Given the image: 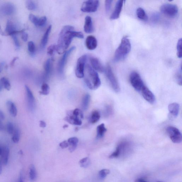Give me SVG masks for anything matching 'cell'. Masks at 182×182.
Listing matches in <instances>:
<instances>
[{
  "label": "cell",
  "mask_w": 182,
  "mask_h": 182,
  "mask_svg": "<svg viewBox=\"0 0 182 182\" xmlns=\"http://www.w3.org/2000/svg\"><path fill=\"white\" fill-rule=\"evenodd\" d=\"M52 27V26L51 25H50L48 27L42 37V40H41V48H45L46 45L48 42L49 36L50 32H51Z\"/></svg>",
  "instance_id": "cb8c5ba5"
},
{
  "label": "cell",
  "mask_w": 182,
  "mask_h": 182,
  "mask_svg": "<svg viewBox=\"0 0 182 182\" xmlns=\"http://www.w3.org/2000/svg\"><path fill=\"white\" fill-rule=\"evenodd\" d=\"M168 109L170 114L174 117L178 116L179 111V105L177 103H173L169 105Z\"/></svg>",
  "instance_id": "ffe728a7"
},
{
  "label": "cell",
  "mask_w": 182,
  "mask_h": 182,
  "mask_svg": "<svg viewBox=\"0 0 182 182\" xmlns=\"http://www.w3.org/2000/svg\"><path fill=\"white\" fill-rule=\"evenodd\" d=\"M59 145L60 147L62 149L67 148L69 147L68 143L66 140H64V141L60 143Z\"/></svg>",
  "instance_id": "7dc6e473"
},
{
  "label": "cell",
  "mask_w": 182,
  "mask_h": 182,
  "mask_svg": "<svg viewBox=\"0 0 182 182\" xmlns=\"http://www.w3.org/2000/svg\"><path fill=\"white\" fill-rule=\"evenodd\" d=\"M110 170L107 169H103L100 170L99 172V176L100 178L103 179L107 177V175L110 174Z\"/></svg>",
  "instance_id": "ab89813d"
},
{
  "label": "cell",
  "mask_w": 182,
  "mask_h": 182,
  "mask_svg": "<svg viewBox=\"0 0 182 182\" xmlns=\"http://www.w3.org/2000/svg\"><path fill=\"white\" fill-rule=\"evenodd\" d=\"M3 11L4 14L7 15H11L15 12V6L11 3H7L3 6Z\"/></svg>",
  "instance_id": "d6986e66"
},
{
  "label": "cell",
  "mask_w": 182,
  "mask_h": 182,
  "mask_svg": "<svg viewBox=\"0 0 182 182\" xmlns=\"http://www.w3.org/2000/svg\"><path fill=\"white\" fill-rule=\"evenodd\" d=\"M37 174L36 169L34 164H31L30 167L29 178L31 182L35 181L36 179Z\"/></svg>",
  "instance_id": "83f0119b"
},
{
  "label": "cell",
  "mask_w": 182,
  "mask_h": 182,
  "mask_svg": "<svg viewBox=\"0 0 182 182\" xmlns=\"http://www.w3.org/2000/svg\"><path fill=\"white\" fill-rule=\"evenodd\" d=\"M131 50V44L129 39L127 36L124 37L121 43L116 50L114 60L116 62L122 61L127 56Z\"/></svg>",
  "instance_id": "3957f363"
},
{
  "label": "cell",
  "mask_w": 182,
  "mask_h": 182,
  "mask_svg": "<svg viewBox=\"0 0 182 182\" xmlns=\"http://www.w3.org/2000/svg\"><path fill=\"white\" fill-rule=\"evenodd\" d=\"M21 33H22L21 38H22L23 40L24 41V42H26L28 40V34L27 33L24 32V31Z\"/></svg>",
  "instance_id": "c3c4849f"
},
{
  "label": "cell",
  "mask_w": 182,
  "mask_h": 182,
  "mask_svg": "<svg viewBox=\"0 0 182 182\" xmlns=\"http://www.w3.org/2000/svg\"><path fill=\"white\" fill-rule=\"evenodd\" d=\"M85 45L88 50H93L95 49L97 46V40L93 36H89L86 40Z\"/></svg>",
  "instance_id": "2e32d148"
},
{
  "label": "cell",
  "mask_w": 182,
  "mask_h": 182,
  "mask_svg": "<svg viewBox=\"0 0 182 182\" xmlns=\"http://www.w3.org/2000/svg\"><path fill=\"white\" fill-rule=\"evenodd\" d=\"M2 65L1 64H0V73H1V67H2Z\"/></svg>",
  "instance_id": "6125c7cd"
},
{
  "label": "cell",
  "mask_w": 182,
  "mask_h": 182,
  "mask_svg": "<svg viewBox=\"0 0 182 182\" xmlns=\"http://www.w3.org/2000/svg\"><path fill=\"white\" fill-rule=\"evenodd\" d=\"M121 150V147H120V146L119 145L116 148L115 151L111 155H110L109 158H110L112 159L118 157V156H119Z\"/></svg>",
  "instance_id": "60d3db41"
},
{
  "label": "cell",
  "mask_w": 182,
  "mask_h": 182,
  "mask_svg": "<svg viewBox=\"0 0 182 182\" xmlns=\"http://www.w3.org/2000/svg\"><path fill=\"white\" fill-rule=\"evenodd\" d=\"M90 98H91V97L88 94L85 95L83 97L82 101V107L83 110H85L88 109L89 105Z\"/></svg>",
  "instance_id": "f546056e"
},
{
  "label": "cell",
  "mask_w": 182,
  "mask_h": 182,
  "mask_svg": "<svg viewBox=\"0 0 182 182\" xmlns=\"http://www.w3.org/2000/svg\"><path fill=\"white\" fill-rule=\"evenodd\" d=\"M145 99L150 104H154L156 102V97L154 94L146 86H145L140 91Z\"/></svg>",
  "instance_id": "7c38bea8"
},
{
  "label": "cell",
  "mask_w": 182,
  "mask_h": 182,
  "mask_svg": "<svg viewBox=\"0 0 182 182\" xmlns=\"http://www.w3.org/2000/svg\"><path fill=\"white\" fill-rule=\"evenodd\" d=\"M99 1H98L89 0L84 1L81 8V11L85 13H93L97 11Z\"/></svg>",
  "instance_id": "9c48e42d"
},
{
  "label": "cell",
  "mask_w": 182,
  "mask_h": 182,
  "mask_svg": "<svg viewBox=\"0 0 182 182\" xmlns=\"http://www.w3.org/2000/svg\"><path fill=\"white\" fill-rule=\"evenodd\" d=\"M86 70L87 74L84 78L86 84L90 89H97L101 84L98 73L89 64L86 66Z\"/></svg>",
  "instance_id": "7a4b0ae2"
},
{
  "label": "cell",
  "mask_w": 182,
  "mask_h": 182,
  "mask_svg": "<svg viewBox=\"0 0 182 182\" xmlns=\"http://www.w3.org/2000/svg\"><path fill=\"white\" fill-rule=\"evenodd\" d=\"M84 30L87 34H90L93 31V27L91 17L87 16L85 18V24L84 25Z\"/></svg>",
  "instance_id": "ac0fdd59"
},
{
  "label": "cell",
  "mask_w": 182,
  "mask_h": 182,
  "mask_svg": "<svg viewBox=\"0 0 182 182\" xmlns=\"http://www.w3.org/2000/svg\"><path fill=\"white\" fill-rule=\"evenodd\" d=\"M136 14L138 18L139 19L144 21H147L148 20V17L143 8H138Z\"/></svg>",
  "instance_id": "4316f807"
},
{
  "label": "cell",
  "mask_w": 182,
  "mask_h": 182,
  "mask_svg": "<svg viewBox=\"0 0 182 182\" xmlns=\"http://www.w3.org/2000/svg\"><path fill=\"white\" fill-rule=\"evenodd\" d=\"M0 84L7 91H9L11 90V86L9 81L5 77H3L0 80Z\"/></svg>",
  "instance_id": "4dcf8cb0"
},
{
  "label": "cell",
  "mask_w": 182,
  "mask_h": 182,
  "mask_svg": "<svg viewBox=\"0 0 182 182\" xmlns=\"http://www.w3.org/2000/svg\"><path fill=\"white\" fill-rule=\"evenodd\" d=\"M26 91L27 98H28V107L31 111H33L35 107V99L32 91L29 87L25 85Z\"/></svg>",
  "instance_id": "9a60e30c"
},
{
  "label": "cell",
  "mask_w": 182,
  "mask_h": 182,
  "mask_svg": "<svg viewBox=\"0 0 182 182\" xmlns=\"http://www.w3.org/2000/svg\"><path fill=\"white\" fill-rule=\"evenodd\" d=\"M87 58V56L84 54L79 58L77 61L75 73L78 78H83L84 76V67Z\"/></svg>",
  "instance_id": "30bf717a"
},
{
  "label": "cell",
  "mask_w": 182,
  "mask_h": 182,
  "mask_svg": "<svg viewBox=\"0 0 182 182\" xmlns=\"http://www.w3.org/2000/svg\"><path fill=\"white\" fill-rule=\"evenodd\" d=\"M67 142L69 144V150L72 152L76 148L79 142L78 139L76 137L70 138Z\"/></svg>",
  "instance_id": "7402d4cb"
},
{
  "label": "cell",
  "mask_w": 182,
  "mask_h": 182,
  "mask_svg": "<svg viewBox=\"0 0 182 182\" xmlns=\"http://www.w3.org/2000/svg\"><path fill=\"white\" fill-rule=\"evenodd\" d=\"M159 17V16L158 14H153L152 17V18L153 21H154V22H156V21H158Z\"/></svg>",
  "instance_id": "681fc988"
},
{
  "label": "cell",
  "mask_w": 182,
  "mask_h": 182,
  "mask_svg": "<svg viewBox=\"0 0 182 182\" xmlns=\"http://www.w3.org/2000/svg\"><path fill=\"white\" fill-rule=\"evenodd\" d=\"M56 52H57V46L52 45L49 46L47 48V54L49 55L52 56L55 54Z\"/></svg>",
  "instance_id": "74e56055"
},
{
  "label": "cell",
  "mask_w": 182,
  "mask_h": 182,
  "mask_svg": "<svg viewBox=\"0 0 182 182\" xmlns=\"http://www.w3.org/2000/svg\"><path fill=\"white\" fill-rule=\"evenodd\" d=\"M160 10L162 13L170 18L175 17L178 13V8L177 6L171 4H163L160 7Z\"/></svg>",
  "instance_id": "52a82bcc"
},
{
  "label": "cell",
  "mask_w": 182,
  "mask_h": 182,
  "mask_svg": "<svg viewBox=\"0 0 182 182\" xmlns=\"http://www.w3.org/2000/svg\"><path fill=\"white\" fill-rule=\"evenodd\" d=\"M20 138V132L19 130L16 129L15 130L13 133V135L12 138L13 141L15 143H18L19 141Z\"/></svg>",
  "instance_id": "8d00e7d4"
},
{
  "label": "cell",
  "mask_w": 182,
  "mask_h": 182,
  "mask_svg": "<svg viewBox=\"0 0 182 182\" xmlns=\"http://www.w3.org/2000/svg\"><path fill=\"white\" fill-rule=\"evenodd\" d=\"M50 59L47 60L44 64V68L45 69L46 77L48 78L51 74L52 69V63Z\"/></svg>",
  "instance_id": "d4e9b609"
},
{
  "label": "cell",
  "mask_w": 182,
  "mask_h": 182,
  "mask_svg": "<svg viewBox=\"0 0 182 182\" xmlns=\"http://www.w3.org/2000/svg\"><path fill=\"white\" fill-rule=\"evenodd\" d=\"M107 131L104 124H102L97 126V138H101L104 136Z\"/></svg>",
  "instance_id": "484cf974"
},
{
  "label": "cell",
  "mask_w": 182,
  "mask_h": 182,
  "mask_svg": "<svg viewBox=\"0 0 182 182\" xmlns=\"http://www.w3.org/2000/svg\"><path fill=\"white\" fill-rule=\"evenodd\" d=\"M2 152V148L0 146V156L1 155Z\"/></svg>",
  "instance_id": "680465c9"
},
{
  "label": "cell",
  "mask_w": 182,
  "mask_h": 182,
  "mask_svg": "<svg viewBox=\"0 0 182 182\" xmlns=\"http://www.w3.org/2000/svg\"><path fill=\"white\" fill-rule=\"evenodd\" d=\"M83 117L82 111L79 109H76L69 111L64 120L70 124L80 126L82 124V119Z\"/></svg>",
  "instance_id": "277c9868"
},
{
  "label": "cell",
  "mask_w": 182,
  "mask_h": 182,
  "mask_svg": "<svg viewBox=\"0 0 182 182\" xmlns=\"http://www.w3.org/2000/svg\"><path fill=\"white\" fill-rule=\"evenodd\" d=\"M104 71L113 89L116 93L119 92L120 90L119 85L109 64H107Z\"/></svg>",
  "instance_id": "5b68a950"
},
{
  "label": "cell",
  "mask_w": 182,
  "mask_h": 182,
  "mask_svg": "<svg viewBox=\"0 0 182 182\" xmlns=\"http://www.w3.org/2000/svg\"><path fill=\"white\" fill-rule=\"evenodd\" d=\"M11 36H12L13 39V40L15 46L17 48H19L20 47V43L17 36L15 35Z\"/></svg>",
  "instance_id": "bcb514c9"
},
{
  "label": "cell",
  "mask_w": 182,
  "mask_h": 182,
  "mask_svg": "<svg viewBox=\"0 0 182 182\" xmlns=\"http://www.w3.org/2000/svg\"><path fill=\"white\" fill-rule=\"evenodd\" d=\"M68 127V125H67V124H65V125H64V128H67V127Z\"/></svg>",
  "instance_id": "94428289"
},
{
  "label": "cell",
  "mask_w": 182,
  "mask_h": 182,
  "mask_svg": "<svg viewBox=\"0 0 182 182\" xmlns=\"http://www.w3.org/2000/svg\"><path fill=\"white\" fill-rule=\"evenodd\" d=\"M47 21V18L45 16L39 18L38 26L41 27L45 25Z\"/></svg>",
  "instance_id": "ee69618b"
},
{
  "label": "cell",
  "mask_w": 182,
  "mask_h": 182,
  "mask_svg": "<svg viewBox=\"0 0 182 182\" xmlns=\"http://www.w3.org/2000/svg\"><path fill=\"white\" fill-rule=\"evenodd\" d=\"M50 90V87L48 84L46 83H44L41 86V91H40L39 92L41 95H46L49 93Z\"/></svg>",
  "instance_id": "836d02e7"
},
{
  "label": "cell",
  "mask_w": 182,
  "mask_h": 182,
  "mask_svg": "<svg viewBox=\"0 0 182 182\" xmlns=\"http://www.w3.org/2000/svg\"><path fill=\"white\" fill-rule=\"evenodd\" d=\"M75 47L73 46L70 48L68 51H66L64 53L62 58L60 60L58 65V71L60 74H62L64 72V67L66 64L67 60L69 56L71 54V53L75 49Z\"/></svg>",
  "instance_id": "8fae6325"
},
{
  "label": "cell",
  "mask_w": 182,
  "mask_h": 182,
  "mask_svg": "<svg viewBox=\"0 0 182 182\" xmlns=\"http://www.w3.org/2000/svg\"><path fill=\"white\" fill-rule=\"evenodd\" d=\"M157 182H163L160 181H158Z\"/></svg>",
  "instance_id": "be15d7a7"
},
{
  "label": "cell",
  "mask_w": 182,
  "mask_h": 182,
  "mask_svg": "<svg viewBox=\"0 0 182 182\" xmlns=\"http://www.w3.org/2000/svg\"><path fill=\"white\" fill-rule=\"evenodd\" d=\"M29 19L30 21L35 26H38L39 18L36 16L35 15H33V14H30Z\"/></svg>",
  "instance_id": "b9f144b4"
},
{
  "label": "cell",
  "mask_w": 182,
  "mask_h": 182,
  "mask_svg": "<svg viewBox=\"0 0 182 182\" xmlns=\"http://www.w3.org/2000/svg\"><path fill=\"white\" fill-rule=\"evenodd\" d=\"M90 61L93 69L99 72H104L105 68L98 58L91 57L90 58Z\"/></svg>",
  "instance_id": "4fadbf2b"
},
{
  "label": "cell",
  "mask_w": 182,
  "mask_h": 182,
  "mask_svg": "<svg viewBox=\"0 0 182 182\" xmlns=\"http://www.w3.org/2000/svg\"><path fill=\"white\" fill-rule=\"evenodd\" d=\"M5 31L9 35L11 36L15 35L16 34L18 33L19 32L22 33L24 31L23 30L21 31L17 30L15 25L9 20L7 21Z\"/></svg>",
  "instance_id": "e0dca14e"
},
{
  "label": "cell",
  "mask_w": 182,
  "mask_h": 182,
  "mask_svg": "<svg viewBox=\"0 0 182 182\" xmlns=\"http://www.w3.org/2000/svg\"><path fill=\"white\" fill-rule=\"evenodd\" d=\"M26 5L27 9L30 11H35L36 9L37 5L34 1L28 0L26 2Z\"/></svg>",
  "instance_id": "d6a6232c"
},
{
  "label": "cell",
  "mask_w": 182,
  "mask_h": 182,
  "mask_svg": "<svg viewBox=\"0 0 182 182\" xmlns=\"http://www.w3.org/2000/svg\"><path fill=\"white\" fill-rule=\"evenodd\" d=\"M166 131L170 139L173 143H179L181 142L182 135L178 129L175 127L170 126L167 127Z\"/></svg>",
  "instance_id": "ba28073f"
},
{
  "label": "cell",
  "mask_w": 182,
  "mask_h": 182,
  "mask_svg": "<svg viewBox=\"0 0 182 182\" xmlns=\"http://www.w3.org/2000/svg\"><path fill=\"white\" fill-rule=\"evenodd\" d=\"M113 1L112 0H107L105 1V10L107 13H109L110 11Z\"/></svg>",
  "instance_id": "f6af8a7d"
},
{
  "label": "cell",
  "mask_w": 182,
  "mask_h": 182,
  "mask_svg": "<svg viewBox=\"0 0 182 182\" xmlns=\"http://www.w3.org/2000/svg\"><path fill=\"white\" fill-rule=\"evenodd\" d=\"M83 34L81 32L74 31V28L71 26L64 27L60 32L57 46V52L58 54H64L66 51L74 38H83Z\"/></svg>",
  "instance_id": "6da1fadb"
},
{
  "label": "cell",
  "mask_w": 182,
  "mask_h": 182,
  "mask_svg": "<svg viewBox=\"0 0 182 182\" xmlns=\"http://www.w3.org/2000/svg\"><path fill=\"white\" fill-rule=\"evenodd\" d=\"M9 150L8 147H2V152L1 154V161L4 165H7L8 163Z\"/></svg>",
  "instance_id": "44dd1931"
},
{
  "label": "cell",
  "mask_w": 182,
  "mask_h": 182,
  "mask_svg": "<svg viewBox=\"0 0 182 182\" xmlns=\"http://www.w3.org/2000/svg\"><path fill=\"white\" fill-rule=\"evenodd\" d=\"M3 88V87L2 85H1V84H0V91H1V90H2Z\"/></svg>",
  "instance_id": "91938a15"
},
{
  "label": "cell",
  "mask_w": 182,
  "mask_h": 182,
  "mask_svg": "<svg viewBox=\"0 0 182 182\" xmlns=\"http://www.w3.org/2000/svg\"><path fill=\"white\" fill-rule=\"evenodd\" d=\"M100 118V114L97 110L93 111L90 117V121L92 124H95L99 121Z\"/></svg>",
  "instance_id": "f1b7e54d"
},
{
  "label": "cell",
  "mask_w": 182,
  "mask_h": 182,
  "mask_svg": "<svg viewBox=\"0 0 182 182\" xmlns=\"http://www.w3.org/2000/svg\"><path fill=\"white\" fill-rule=\"evenodd\" d=\"M5 116L4 113L0 110V120H3L5 119Z\"/></svg>",
  "instance_id": "f5cc1de1"
},
{
  "label": "cell",
  "mask_w": 182,
  "mask_h": 182,
  "mask_svg": "<svg viewBox=\"0 0 182 182\" xmlns=\"http://www.w3.org/2000/svg\"><path fill=\"white\" fill-rule=\"evenodd\" d=\"M182 38H180L179 39L177 42V57L179 58H182Z\"/></svg>",
  "instance_id": "f35d334b"
},
{
  "label": "cell",
  "mask_w": 182,
  "mask_h": 182,
  "mask_svg": "<svg viewBox=\"0 0 182 182\" xmlns=\"http://www.w3.org/2000/svg\"><path fill=\"white\" fill-rule=\"evenodd\" d=\"M7 109L12 116H16L17 114V109L16 106L11 101H8L6 103Z\"/></svg>",
  "instance_id": "603a6c76"
},
{
  "label": "cell",
  "mask_w": 182,
  "mask_h": 182,
  "mask_svg": "<svg viewBox=\"0 0 182 182\" xmlns=\"http://www.w3.org/2000/svg\"><path fill=\"white\" fill-rule=\"evenodd\" d=\"M124 1L119 0L116 3L115 8L113 13L110 17V19L113 20L117 19L120 17L123 7Z\"/></svg>",
  "instance_id": "5bb4252c"
},
{
  "label": "cell",
  "mask_w": 182,
  "mask_h": 182,
  "mask_svg": "<svg viewBox=\"0 0 182 182\" xmlns=\"http://www.w3.org/2000/svg\"><path fill=\"white\" fill-rule=\"evenodd\" d=\"M91 161L88 157L84 158L81 159L79 161V164L81 167L87 168L91 164Z\"/></svg>",
  "instance_id": "1f68e13d"
},
{
  "label": "cell",
  "mask_w": 182,
  "mask_h": 182,
  "mask_svg": "<svg viewBox=\"0 0 182 182\" xmlns=\"http://www.w3.org/2000/svg\"><path fill=\"white\" fill-rule=\"evenodd\" d=\"M4 128L3 124L1 120H0V131H2Z\"/></svg>",
  "instance_id": "11a10c76"
},
{
  "label": "cell",
  "mask_w": 182,
  "mask_h": 182,
  "mask_svg": "<svg viewBox=\"0 0 182 182\" xmlns=\"http://www.w3.org/2000/svg\"><path fill=\"white\" fill-rule=\"evenodd\" d=\"M18 182H24L22 172H21V173H20Z\"/></svg>",
  "instance_id": "816d5d0a"
},
{
  "label": "cell",
  "mask_w": 182,
  "mask_h": 182,
  "mask_svg": "<svg viewBox=\"0 0 182 182\" xmlns=\"http://www.w3.org/2000/svg\"><path fill=\"white\" fill-rule=\"evenodd\" d=\"M7 131L9 134H13L14 131V125L12 123L8 122L7 126Z\"/></svg>",
  "instance_id": "7bdbcfd3"
},
{
  "label": "cell",
  "mask_w": 182,
  "mask_h": 182,
  "mask_svg": "<svg viewBox=\"0 0 182 182\" xmlns=\"http://www.w3.org/2000/svg\"><path fill=\"white\" fill-rule=\"evenodd\" d=\"M18 57H15L13 59L12 61H11V64H10V65L11 66H13L14 65V64H15V61H16V60L18 59Z\"/></svg>",
  "instance_id": "db71d44e"
},
{
  "label": "cell",
  "mask_w": 182,
  "mask_h": 182,
  "mask_svg": "<svg viewBox=\"0 0 182 182\" xmlns=\"http://www.w3.org/2000/svg\"><path fill=\"white\" fill-rule=\"evenodd\" d=\"M28 49L30 54L34 55L35 52V46L34 42L32 41H29L28 43Z\"/></svg>",
  "instance_id": "e575fe53"
},
{
  "label": "cell",
  "mask_w": 182,
  "mask_h": 182,
  "mask_svg": "<svg viewBox=\"0 0 182 182\" xmlns=\"http://www.w3.org/2000/svg\"><path fill=\"white\" fill-rule=\"evenodd\" d=\"M130 81L133 88L138 92L141 91L146 86L140 75L136 71H133L130 74Z\"/></svg>",
  "instance_id": "8992f818"
},
{
  "label": "cell",
  "mask_w": 182,
  "mask_h": 182,
  "mask_svg": "<svg viewBox=\"0 0 182 182\" xmlns=\"http://www.w3.org/2000/svg\"><path fill=\"white\" fill-rule=\"evenodd\" d=\"M2 163L1 160H0V175L2 173Z\"/></svg>",
  "instance_id": "9f6ffc18"
},
{
  "label": "cell",
  "mask_w": 182,
  "mask_h": 182,
  "mask_svg": "<svg viewBox=\"0 0 182 182\" xmlns=\"http://www.w3.org/2000/svg\"><path fill=\"white\" fill-rule=\"evenodd\" d=\"M136 182H147L145 181H144V180H143V179H138L136 180Z\"/></svg>",
  "instance_id": "6f0895ef"
},
{
  "label": "cell",
  "mask_w": 182,
  "mask_h": 182,
  "mask_svg": "<svg viewBox=\"0 0 182 182\" xmlns=\"http://www.w3.org/2000/svg\"><path fill=\"white\" fill-rule=\"evenodd\" d=\"M40 122V127H42V128H45L46 126V124L45 122L43 121H41Z\"/></svg>",
  "instance_id": "f907efd6"
},
{
  "label": "cell",
  "mask_w": 182,
  "mask_h": 182,
  "mask_svg": "<svg viewBox=\"0 0 182 182\" xmlns=\"http://www.w3.org/2000/svg\"><path fill=\"white\" fill-rule=\"evenodd\" d=\"M175 79L177 83L179 85H182V69L181 66L180 67V68L179 69L178 71H177L175 75Z\"/></svg>",
  "instance_id": "d590c367"
}]
</instances>
